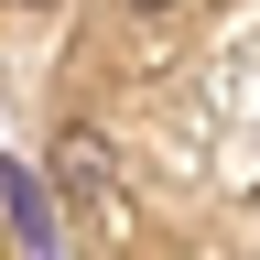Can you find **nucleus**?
Instances as JSON below:
<instances>
[{
    "mask_svg": "<svg viewBox=\"0 0 260 260\" xmlns=\"http://www.w3.org/2000/svg\"><path fill=\"white\" fill-rule=\"evenodd\" d=\"M54 184L76 195V206H109V195H119V152L98 141V130H65V141H54Z\"/></svg>",
    "mask_w": 260,
    "mask_h": 260,
    "instance_id": "1",
    "label": "nucleus"
},
{
    "mask_svg": "<svg viewBox=\"0 0 260 260\" xmlns=\"http://www.w3.org/2000/svg\"><path fill=\"white\" fill-rule=\"evenodd\" d=\"M0 184H11V217H22V239H54V206H44V184H32L22 162H11Z\"/></svg>",
    "mask_w": 260,
    "mask_h": 260,
    "instance_id": "2",
    "label": "nucleus"
},
{
    "mask_svg": "<svg viewBox=\"0 0 260 260\" xmlns=\"http://www.w3.org/2000/svg\"><path fill=\"white\" fill-rule=\"evenodd\" d=\"M130 11H162V0H130Z\"/></svg>",
    "mask_w": 260,
    "mask_h": 260,
    "instance_id": "3",
    "label": "nucleus"
}]
</instances>
